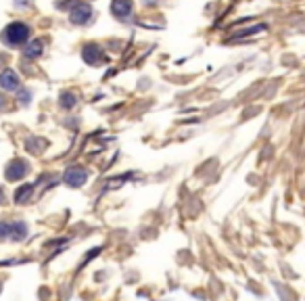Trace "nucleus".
I'll return each mask as SVG.
<instances>
[{
  "label": "nucleus",
  "mask_w": 305,
  "mask_h": 301,
  "mask_svg": "<svg viewBox=\"0 0 305 301\" xmlns=\"http://www.w3.org/2000/svg\"><path fill=\"white\" fill-rule=\"evenodd\" d=\"M111 11L117 17H128L130 13H132V0H113Z\"/></svg>",
  "instance_id": "nucleus-7"
},
{
  "label": "nucleus",
  "mask_w": 305,
  "mask_h": 301,
  "mask_svg": "<svg viewBox=\"0 0 305 301\" xmlns=\"http://www.w3.org/2000/svg\"><path fill=\"white\" fill-rule=\"evenodd\" d=\"M17 86H19L17 74L11 72V69H4V72L0 74V88H2V90H17Z\"/></svg>",
  "instance_id": "nucleus-4"
},
{
  "label": "nucleus",
  "mask_w": 305,
  "mask_h": 301,
  "mask_svg": "<svg viewBox=\"0 0 305 301\" xmlns=\"http://www.w3.org/2000/svg\"><path fill=\"white\" fill-rule=\"evenodd\" d=\"M42 55V42H38V40H34L28 48H25V57H30V59H36V57H40Z\"/></svg>",
  "instance_id": "nucleus-8"
},
{
  "label": "nucleus",
  "mask_w": 305,
  "mask_h": 301,
  "mask_svg": "<svg viewBox=\"0 0 305 301\" xmlns=\"http://www.w3.org/2000/svg\"><path fill=\"white\" fill-rule=\"evenodd\" d=\"M30 38V28L21 21H15L11 25H6V30L2 32V40H6L8 44H23L25 40Z\"/></svg>",
  "instance_id": "nucleus-1"
},
{
  "label": "nucleus",
  "mask_w": 305,
  "mask_h": 301,
  "mask_svg": "<svg viewBox=\"0 0 305 301\" xmlns=\"http://www.w3.org/2000/svg\"><path fill=\"white\" fill-rule=\"evenodd\" d=\"M23 174H28V163L21 161V159H17V161H13L6 167V178L8 180H19Z\"/></svg>",
  "instance_id": "nucleus-5"
},
{
  "label": "nucleus",
  "mask_w": 305,
  "mask_h": 301,
  "mask_svg": "<svg viewBox=\"0 0 305 301\" xmlns=\"http://www.w3.org/2000/svg\"><path fill=\"white\" fill-rule=\"evenodd\" d=\"M4 201V192H2V188H0V203Z\"/></svg>",
  "instance_id": "nucleus-11"
},
{
  "label": "nucleus",
  "mask_w": 305,
  "mask_h": 301,
  "mask_svg": "<svg viewBox=\"0 0 305 301\" xmlns=\"http://www.w3.org/2000/svg\"><path fill=\"white\" fill-rule=\"evenodd\" d=\"M75 105V96L73 94H63V107H73Z\"/></svg>",
  "instance_id": "nucleus-10"
},
{
  "label": "nucleus",
  "mask_w": 305,
  "mask_h": 301,
  "mask_svg": "<svg viewBox=\"0 0 305 301\" xmlns=\"http://www.w3.org/2000/svg\"><path fill=\"white\" fill-rule=\"evenodd\" d=\"M86 178H88V172L82 170V167H69L65 172V182L69 187H82Z\"/></svg>",
  "instance_id": "nucleus-3"
},
{
  "label": "nucleus",
  "mask_w": 305,
  "mask_h": 301,
  "mask_svg": "<svg viewBox=\"0 0 305 301\" xmlns=\"http://www.w3.org/2000/svg\"><path fill=\"white\" fill-rule=\"evenodd\" d=\"M32 192H34V187H32V184H23V188H19V190L15 192V199L19 201V203H23V201L30 199Z\"/></svg>",
  "instance_id": "nucleus-9"
},
{
  "label": "nucleus",
  "mask_w": 305,
  "mask_h": 301,
  "mask_svg": "<svg viewBox=\"0 0 305 301\" xmlns=\"http://www.w3.org/2000/svg\"><path fill=\"white\" fill-rule=\"evenodd\" d=\"M84 61L88 65H99L102 61V50L97 46V44H88V46L84 48Z\"/></svg>",
  "instance_id": "nucleus-6"
},
{
  "label": "nucleus",
  "mask_w": 305,
  "mask_h": 301,
  "mask_svg": "<svg viewBox=\"0 0 305 301\" xmlns=\"http://www.w3.org/2000/svg\"><path fill=\"white\" fill-rule=\"evenodd\" d=\"M90 17H92V8L88 4H82V2L75 4L71 11H69V19H71V23H77V25L88 23Z\"/></svg>",
  "instance_id": "nucleus-2"
}]
</instances>
